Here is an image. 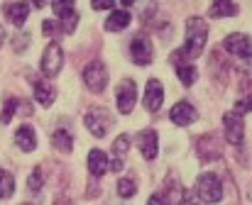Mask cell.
I'll return each mask as SVG.
<instances>
[{
    "mask_svg": "<svg viewBox=\"0 0 252 205\" xmlns=\"http://www.w3.org/2000/svg\"><path fill=\"white\" fill-rule=\"evenodd\" d=\"M206 39H208V25L201 17H189V22H186V44L171 59L179 64L181 59H196V56H201V51L206 47Z\"/></svg>",
    "mask_w": 252,
    "mask_h": 205,
    "instance_id": "1",
    "label": "cell"
},
{
    "mask_svg": "<svg viewBox=\"0 0 252 205\" xmlns=\"http://www.w3.org/2000/svg\"><path fill=\"white\" fill-rule=\"evenodd\" d=\"M196 186H198V198L203 203H218L223 198V183L216 174H201Z\"/></svg>",
    "mask_w": 252,
    "mask_h": 205,
    "instance_id": "2",
    "label": "cell"
},
{
    "mask_svg": "<svg viewBox=\"0 0 252 205\" xmlns=\"http://www.w3.org/2000/svg\"><path fill=\"white\" fill-rule=\"evenodd\" d=\"M62 64H64V54H62V47L57 42H52L47 49H44V56H42V74L54 78L59 71H62Z\"/></svg>",
    "mask_w": 252,
    "mask_h": 205,
    "instance_id": "3",
    "label": "cell"
},
{
    "mask_svg": "<svg viewBox=\"0 0 252 205\" xmlns=\"http://www.w3.org/2000/svg\"><path fill=\"white\" fill-rule=\"evenodd\" d=\"M110 125H113L110 112L103 110V107H93V110L86 115V127L91 129L93 137H105V132H108Z\"/></svg>",
    "mask_w": 252,
    "mask_h": 205,
    "instance_id": "4",
    "label": "cell"
},
{
    "mask_svg": "<svg viewBox=\"0 0 252 205\" xmlns=\"http://www.w3.org/2000/svg\"><path fill=\"white\" fill-rule=\"evenodd\" d=\"M84 81L93 93H100V91L105 88V83H108V71H105V66H103L100 61H91L84 69Z\"/></svg>",
    "mask_w": 252,
    "mask_h": 205,
    "instance_id": "5",
    "label": "cell"
},
{
    "mask_svg": "<svg viewBox=\"0 0 252 205\" xmlns=\"http://www.w3.org/2000/svg\"><path fill=\"white\" fill-rule=\"evenodd\" d=\"M223 125H225V139L235 147L243 144V137H245V122L238 112H225L223 117Z\"/></svg>",
    "mask_w": 252,
    "mask_h": 205,
    "instance_id": "6",
    "label": "cell"
},
{
    "mask_svg": "<svg viewBox=\"0 0 252 205\" xmlns=\"http://www.w3.org/2000/svg\"><path fill=\"white\" fill-rule=\"evenodd\" d=\"M223 47L228 49V54H235V56H240V59L252 56V39L248 34H240V32L228 34L225 42H223Z\"/></svg>",
    "mask_w": 252,
    "mask_h": 205,
    "instance_id": "7",
    "label": "cell"
},
{
    "mask_svg": "<svg viewBox=\"0 0 252 205\" xmlns=\"http://www.w3.org/2000/svg\"><path fill=\"white\" fill-rule=\"evenodd\" d=\"M130 56H132V61L140 64V66H145V64L152 61V44H150V39H147L145 34H137V37L130 42Z\"/></svg>",
    "mask_w": 252,
    "mask_h": 205,
    "instance_id": "8",
    "label": "cell"
},
{
    "mask_svg": "<svg viewBox=\"0 0 252 205\" xmlns=\"http://www.w3.org/2000/svg\"><path fill=\"white\" fill-rule=\"evenodd\" d=\"M135 101H137V86H135V81H123L120 88H118V110L123 115L132 112Z\"/></svg>",
    "mask_w": 252,
    "mask_h": 205,
    "instance_id": "9",
    "label": "cell"
},
{
    "mask_svg": "<svg viewBox=\"0 0 252 205\" xmlns=\"http://www.w3.org/2000/svg\"><path fill=\"white\" fill-rule=\"evenodd\" d=\"M169 117H171V122H174V125H179V127H186V125L196 122L198 112H196V107H193V105H189L186 101H181V102H176V105L171 107Z\"/></svg>",
    "mask_w": 252,
    "mask_h": 205,
    "instance_id": "10",
    "label": "cell"
},
{
    "mask_svg": "<svg viewBox=\"0 0 252 205\" xmlns=\"http://www.w3.org/2000/svg\"><path fill=\"white\" fill-rule=\"evenodd\" d=\"M162 101H164V88L157 78H150L147 81V88H145V107L150 112H157L162 107Z\"/></svg>",
    "mask_w": 252,
    "mask_h": 205,
    "instance_id": "11",
    "label": "cell"
},
{
    "mask_svg": "<svg viewBox=\"0 0 252 205\" xmlns=\"http://www.w3.org/2000/svg\"><path fill=\"white\" fill-rule=\"evenodd\" d=\"M52 7L59 12L62 29H64V32H74V29H76V22H79V12H76L74 2H54Z\"/></svg>",
    "mask_w": 252,
    "mask_h": 205,
    "instance_id": "12",
    "label": "cell"
},
{
    "mask_svg": "<svg viewBox=\"0 0 252 205\" xmlns=\"http://www.w3.org/2000/svg\"><path fill=\"white\" fill-rule=\"evenodd\" d=\"M27 12H30V2H12V5H5V15H7V20H10L15 27H22V25H25Z\"/></svg>",
    "mask_w": 252,
    "mask_h": 205,
    "instance_id": "13",
    "label": "cell"
},
{
    "mask_svg": "<svg viewBox=\"0 0 252 205\" xmlns=\"http://www.w3.org/2000/svg\"><path fill=\"white\" fill-rule=\"evenodd\" d=\"M15 144L22 149V152H32L37 147V139H34V129L30 125H22L17 132H15Z\"/></svg>",
    "mask_w": 252,
    "mask_h": 205,
    "instance_id": "14",
    "label": "cell"
},
{
    "mask_svg": "<svg viewBox=\"0 0 252 205\" xmlns=\"http://www.w3.org/2000/svg\"><path fill=\"white\" fill-rule=\"evenodd\" d=\"M88 171H91V176H95V179L108 171V156H105L100 149H93V152L88 154Z\"/></svg>",
    "mask_w": 252,
    "mask_h": 205,
    "instance_id": "15",
    "label": "cell"
},
{
    "mask_svg": "<svg viewBox=\"0 0 252 205\" xmlns=\"http://www.w3.org/2000/svg\"><path fill=\"white\" fill-rule=\"evenodd\" d=\"M140 149L145 159H155L157 156V132L155 129H145L140 134Z\"/></svg>",
    "mask_w": 252,
    "mask_h": 205,
    "instance_id": "16",
    "label": "cell"
},
{
    "mask_svg": "<svg viewBox=\"0 0 252 205\" xmlns=\"http://www.w3.org/2000/svg\"><path fill=\"white\" fill-rule=\"evenodd\" d=\"M130 12H125V10H115V12H110V17H108V22H105V29L108 32H120V29H125L127 25H130Z\"/></svg>",
    "mask_w": 252,
    "mask_h": 205,
    "instance_id": "17",
    "label": "cell"
},
{
    "mask_svg": "<svg viewBox=\"0 0 252 205\" xmlns=\"http://www.w3.org/2000/svg\"><path fill=\"white\" fill-rule=\"evenodd\" d=\"M208 15L211 17H233V15H238V5L235 2H213L211 7H208Z\"/></svg>",
    "mask_w": 252,
    "mask_h": 205,
    "instance_id": "18",
    "label": "cell"
},
{
    "mask_svg": "<svg viewBox=\"0 0 252 205\" xmlns=\"http://www.w3.org/2000/svg\"><path fill=\"white\" fill-rule=\"evenodd\" d=\"M52 144H54L59 152H71L74 139H71V134H69L66 129H57V132L52 134Z\"/></svg>",
    "mask_w": 252,
    "mask_h": 205,
    "instance_id": "19",
    "label": "cell"
},
{
    "mask_svg": "<svg viewBox=\"0 0 252 205\" xmlns=\"http://www.w3.org/2000/svg\"><path fill=\"white\" fill-rule=\"evenodd\" d=\"M34 98L42 105H52L54 102V91L49 86H44L42 81H34Z\"/></svg>",
    "mask_w": 252,
    "mask_h": 205,
    "instance_id": "20",
    "label": "cell"
},
{
    "mask_svg": "<svg viewBox=\"0 0 252 205\" xmlns=\"http://www.w3.org/2000/svg\"><path fill=\"white\" fill-rule=\"evenodd\" d=\"M176 74H179V78H181V83H184V86H193V83H196V78H198L196 69H193V66H189V64H179V66H176Z\"/></svg>",
    "mask_w": 252,
    "mask_h": 205,
    "instance_id": "21",
    "label": "cell"
},
{
    "mask_svg": "<svg viewBox=\"0 0 252 205\" xmlns=\"http://www.w3.org/2000/svg\"><path fill=\"white\" fill-rule=\"evenodd\" d=\"M12 191H15V179L0 169V198H10Z\"/></svg>",
    "mask_w": 252,
    "mask_h": 205,
    "instance_id": "22",
    "label": "cell"
},
{
    "mask_svg": "<svg viewBox=\"0 0 252 205\" xmlns=\"http://www.w3.org/2000/svg\"><path fill=\"white\" fill-rule=\"evenodd\" d=\"M127 149H130V137H127V134H120V137L113 142V152H115L118 161H123V156L127 154Z\"/></svg>",
    "mask_w": 252,
    "mask_h": 205,
    "instance_id": "23",
    "label": "cell"
},
{
    "mask_svg": "<svg viewBox=\"0 0 252 205\" xmlns=\"http://www.w3.org/2000/svg\"><path fill=\"white\" fill-rule=\"evenodd\" d=\"M42 183H44V171L37 166V169L30 174V179H27V186H30V191H34V193H37V191L42 188Z\"/></svg>",
    "mask_w": 252,
    "mask_h": 205,
    "instance_id": "24",
    "label": "cell"
},
{
    "mask_svg": "<svg viewBox=\"0 0 252 205\" xmlns=\"http://www.w3.org/2000/svg\"><path fill=\"white\" fill-rule=\"evenodd\" d=\"M135 191H137V186H135V181H130V179H123V181L118 183V196H120V198H132Z\"/></svg>",
    "mask_w": 252,
    "mask_h": 205,
    "instance_id": "25",
    "label": "cell"
},
{
    "mask_svg": "<svg viewBox=\"0 0 252 205\" xmlns=\"http://www.w3.org/2000/svg\"><path fill=\"white\" fill-rule=\"evenodd\" d=\"M15 110H17V98H12V101L5 102V107H2V115H0V120H2V125H7L10 120H12V115H15Z\"/></svg>",
    "mask_w": 252,
    "mask_h": 205,
    "instance_id": "26",
    "label": "cell"
},
{
    "mask_svg": "<svg viewBox=\"0 0 252 205\" xmlns=\"http://www.w3.org/2000/svg\"><path fill=\"white\" fill-rule=\"evenodd\" d=\"M235 107H238V110H235L238 115H240V112H250V110H252V96L243 98V101H238V105H235Z\"/></svg>",
    "mask_w": 252,
    "mask_h": 205,
    "instance_id": "27",
    "label": "cell"
},
{
    "mask_svg": "<svg viewBox=\"0 0 252 205\" xmlns=\"http://www.w3.org/2000/svg\"><path fill=\"white\" fill-rule=\"evenodd\" d=\"M181 205H203V201L196 193H184V203Z\"/></svg>",
    "mask_w": 252,
    "mask_h": 205,
    "instance_id": "28",
    "label": "cell"
},
{
    "mask_svg": "<svg viewBox=\"0 0 252 205\" xmlns=\"http://www.w3.org/2000/svg\"><path fill=\"white\" fill-rule=\"evenodd\" d=\"M42 29H44V34H57V22L54 20H44Z\"/></svg>",
    "mask_w": 252,
    "mask_h": 205,
    "instance_id": "29",
    "label": "cell"
},
{
    "mask_svg": "<svg viewBox=\"0 0 252 205\" xmlns=\"http://www.w3.org/2000/svg\"><path fill=\"white\" fill-rule=\"evenodd\" d=\"M147 205H169V203L162 198V196H159V193H155V196H150V203H147Z\"/></svg>",
    "mask_w": 252,
    "mask_h": 205,
    "instance_id": "30",
    "label": "cell"
},
{
    "mask_svg": "<svg viewBox=\"0 0 252 205\" xmlns=\"http://www.w3.org/2000/svg\"><path fill=\"white\" fill-rule=\"evenodd\" d=\"M95 10H110L113 12V2H93Z\"/></svg>",
    "mask_w": 252,
    "mask_h": 205,
    "instance_id": "31",
    "label": "cell"
},
{
    "mask_svg": "<svg viewBox=\"0 0 252 205\" xmlns=\"http://www.w3.org/2000/svg\"><path fill=\"white\" fill-rule=\"evenodd\" d=\"M2 39H5V34H2V29H0V47H2Z\"/></svg>",
    "mask_w": 252,
    "mask_h": 205,
    "instance_id": "32",
    "label": "cell"
}]
</instances>
